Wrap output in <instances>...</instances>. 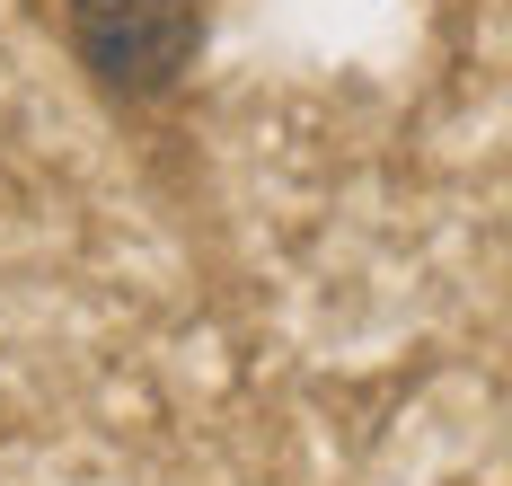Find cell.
<instances>
[{"label": "cell", "instance_id": "obj_1", "mask_svg": "<svg viewBox=\"0 0 512 486\" xmlns=\"http://www.w3.org/2000/svg\"><path fill=\"white\" fill-rule=\"evenodd\" d=\"M62 27H71L80 62L98 71V89L133 98V107L168 98L195 62V36H204L195 0H62Z\"/></svg>", "mask_w": 512, "mask_h": 486}]
</instances>
